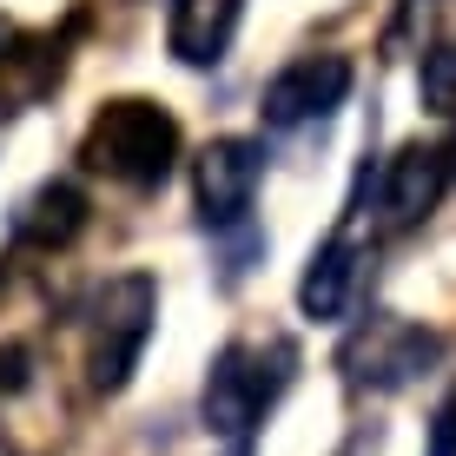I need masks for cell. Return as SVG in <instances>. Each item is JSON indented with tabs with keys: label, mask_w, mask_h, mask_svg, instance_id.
<instances>
[{
	"label": "cell",
	"mask_w": 456,
	"mask_h": 456,
	"mask_svg": "<svg viewBox=\"0 0 456 456\" xmlns=\"http://www.w3.org/2000/svg\"><path fill=\"white\" fill-rule=\"evenodd\" d=\"M80 159L86 172H106L133 192H152V185H166L172 159H179V119L152 100H106L80 139Z\"/></svg>",
	"instance_id": "obj_1"
},
{
	"label": "cell",
	"mask_w": 456,
	"mask_h": 456,
	"mask_svg": "<svg viewBox=\"0 0 456 456\" xmlns=\"http://www.w3.org/2000/svg\"><path fill=\"white\" fill-rule=\"evenodd\" d=\"M291 364H297V351L285 338H272V344H225V351L212 357V370H206V430L245 450L251 430H258V417L272 411L278 390L291 384Z\"/></svg>",
	"instance_id": "obj_2"
},
{
	"label": "cell",
	"mask_w": 456,
	"mask_h": 456,
	"mask_svg": "<svg viewBox=\"0 0 456 456\" xmlns=\"http://www.w3.org/2000/svg\"><path fill=\"white\" fill-rule=\"evenodd\" d=\"M152 311H159V285L146 272L106 278V291L86 311V377H93V390H106V397L126 390V377H133L139 351L152 338Z\"/></svg>",
	"instance_id": "obj_3"
},
{
	"label": "cell",
	"mask_w": 456,
	"mask_h": 456,
	"mask_svg": "<svg viewBox=\"0 0 456 456\" xmlns=\"http://www.w3.org/2000/svg\"><path fill=\"white\" fill-rule=\"evenodd\" d=\"M344 377L351 384H370V390H397L411 384L417 370L436 364V331H423L411 318H370L364 331L344 344Z\"/></svg>",
	"instance_id": "obj_4"
},
{
	"label": "cell",
	"mask_w": 456,
	"mask_h": 456,
	"mask_svg": "<svg viewBox=\"0 0 456 456\" xmlns=\"http://www.w3.org/2000/svg\"><path fill=\"white\" fill-rule=\"evenodd\" d=\"M450 185V146H403L390 152L384 172H377V232H411L436 212Z\"/></svg>",
	"instance_id": "obj_5"
},
{
	"label": "cell",
	"mask_w": 456,
	"mask_h": 456,
	"mask_svg": "<svg viewBox=\"0 0 456 456\" xmlns=\"http://www.w3.org/2000/svg\"><path fill=\"white\" fill-rule=\"evenodd\" d=\"M344 93H351V60L344 53H305L265 86L258 113H265L272 133H291V126H305V119H324Z\"/></svg>",
	"instance_id": "obj_6"
},
{
	"label": "cell",
	"mask_w": 456,
	"mask_h": 456,
	"mask_svg": "<svg viewBox=\"0 0 456 456\" xmlns=\"http://www.w3.org/2000/svg\"><path fill=\"white\" fill-rule=\"evenodd\" d=\"M258 179H265V152L251 139H212L192 166V185H199V218L206 225H239L258 199Z\"/></svg>",
	"instance_id": "obj_7"
},
{
	"label": "cell",
	"mask_w": 456,
	"mask_h": 456,
	"mask_svg": "<svg viewBox=\"0 0 456 456\" xmlns=\"http://www.w3.org/2000/svg\"><path fill=\"white\" fill-rule=\"evenodd\" d=\"M60 73H67V40L27 34V27H13L7 13H0V119L46 100Z\"/></svg>",
	"instance_id": "obj_8"
},
{
	"label": "cell",
	"mask_w": 456,
	"mask_h": 456,
	"mask_svg": "<svg viewBox=\"0 0 456 456\" xmlns=\"http://www.w3.org/2000/svg\"><path fill=\"white\" fill-rule=\"evenodd\" d=\"M80 232H86V192L67 185V179L27 192L20 212H13V245H27V251H60V245L80 239Z\"/></svg>",
	"instance_id": "obj_9"
},
{
	"label": "cell",
	"mask_w": 456,
	"mask_h": 456,
	"mask_svg": "<svg viewBox=\"0 0 456 456\" xmlns=\"http://www.w3.org/2000/svg\"><path fill=\"white\" fill-rule=\"evenodd\" d=\"M239 13H245V0H172L166 46L185 60V67H212V60H225Z\"/></svg>",
	"instance_id": "obj_10"
},
{
	"label": "cell",
	"mask_w": 456,
	"mask_h": 456,
	"mask_svg": "<svg viewBox=\"0 0 456 456\" xmlns=\"http://www.w3.org/2000/svg\"><path fill=\"white\" fill-rule=\"evenodd\" d=\"M351 291H357V239H351V232H338L331 245H318L305 285H297V305H305V318L331 324V318L351 311Z\"/></svg>",
	"instance_id": "obj_11"
},
{
	"label": "cell",
	"mask_w": 456,
	"mask_h": 456,
	"mask_svg": "<svg viewBox=\"0 0 456 456\" xmlns=\"http://www.w3.org/2000/svg\"><path fill=\"white\" fill-rule=\"evenodd\" d=\"M423 106L430 113H456V40L423 53Z\"/></svg>",
	"instance_id": "obj_12"
},
{
	"label": "cell",
	"mask_w": 456,
	"mask_h": 456,
	"mask_svg": "<svg viewBox=\"0 0 456 456\" xmlns=\"http://www.w3.org/2000/svg\"><path fill=\"white\" fill-rule=\"evenodd\" d=\"M430 456H456V390L436 403V417H430Z\"/></svg>",
	"instance_id": "obj_13"
},
{
	"label": "cell",
	"mask_w": 456,
	"mask_h": 456,
	"mask_svg": "<svg viewBox=\"0 0 456 456\" xmlns=\"http://www.w3.org/2000/svg\"><path fill=\"white\" fill-rule=\"evenodd\" d=\"M338 456H377V444H370V436H351V444H344Z\"/></svg>",
	"instance_id": "obj_14"
},
{
	"label": "cell",
	"mask_w": 456,
	"mask_h": 456,
	"mask_svg": "<svg viewBox=\"0 0 456 456\" xmlns=\"http://www.w3.org/2000/svg\"><path fill=\"white\" fill-rule=\"evenodd\" d=\"M450 159H456V146H450Z\"/></svg>",
	"instance_id": "obj_15"
}]
</instances>
